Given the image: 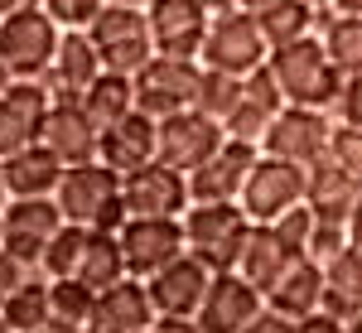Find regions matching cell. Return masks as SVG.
Masks as SVG:
<instances>
[{"label": "cell", "instance_id": "f907efd6", "mask_svg": "<svg viewBox=\"0 0 362 333\" xmlns=\"http://www.w3.org/2000/svg\"><path fill=\"white\" fill-rule=\"evenodd\" d=\"M338 15H362V0H334Z\"/></svg>", "mask_w": 362, "mask_h": 333}, {"label": "cell", "instance_id": "7bdbcfd3", "mask_svg": "<svg viewBox=\"0 0 362 333\" xmlns=\"http://www.w3.org/2000/svg\"><path fill=\"white\" fill-rule=\"evenodd\" d=\"M29 276H34V271H29L20 256L0 251V309H5V300H10V295H15V290H20V285H25Z\"/></svg>", "mask_w": 362, "mask_h": 333}, {"label": "cell", "instance_id": "816d5d0a", "mask_svg": "<svg viewBox=\"0 0 362 333\" xmlns=\"http://www.w3.org/2000/svg\"><path fill=\"white\" fill-rule=\"evenodd\" d=\"M34 333H83V329H68V324H54V319H49L44 329H34Z\"/></svg>", "mask_w": 362, "mask_h": 333}, {"label": "cell", "instance_id": "8fae6325", "mask_svg": "<svg viewBox=\"0 0 362 333\" xmlns=\"http://www.w3.org/2000/svg\"><path fill=\"white\" fill-rule=\"evenodd\" d=\"M63 222L68 218H63L58 198H10L5 203V251L20 256L29 271H39L44 247L58 237Z\"/></svg>", "mask_w": 362, "mask_h": 333}, {"label": "cell", "instance_id": "30bf717a", "mask_svg": "<svg viewBox=\"0 0 362 333\" xmlns=\"http://www.w3.org/2000/svg\"><path fill=\"white\" fill-rule=\"evenodd\" d=\"M305 203V169L285 165L276 155H261L256 169H251L247 189H242V208H247L251 222H276L285 218L290 208Z\"/></svg>", "mask_w": 362, "mask_h": 333}, {"label": "cell", "instance_id": "e0dca14e", "mask_svg": "<svg viewBox=\"0 0 362 333\" xmlns=\"http://www.w3.org/2000/svg\"><path fill=\"white\" fill-rule=\"evenodd\" d=\"M102 73H107V68H102L97 44L87 39V29H63L58 54H54V68L44 73V87H49L54 102H78Z\"/></svg>", "mask_w": 362, "mask_h": 333}, {"label": "cell", "instance_id": "52a82bcc", "mask_svg": "<svg viewBox=\"0 0 362 333\" xmlns=\"http://www.w3.org/2000/svg\"><path fill=\"white\" fill-rule=\"evenodd\" d=\"M329 140H334V116L329 111H314V107H285L276 111L271 131L261 140V155H276L285 165H319L329 155Z\"/></svg>", "mask_w": 362, "mask_h": 333}, {"label": "cell", "instance_id": "ee69618b", "mask_svg": "<svg viewBox=\"0 0 362 333\" xmlns=\"http://www.w3.org/2000/svg\"><path fill=\"white\" fill-rule=\"evenodd\" d=\"M247 333H295V319H285V314H276V309L266 305L256 319L247 324Z\"/></svg>", "mask_w": 362, "mask_h": 333}, {"label": "cell", "instance_id": "4dcf8cb0", "mask_svg": "<svg viewBox=\"0 0 362 333\" xmlns=\"http://www.w3.org/2000/svg\"><path fill=\"white\" fill-rule=\"evenodd\" d=\"M78 280L92 285V290H107L116 280H126V256H121V237L112 232H87V247H83V266H78Z\"/></svg>", "mask_w": 362, "mask_h": 333}, {"label": "cell", "instance_id": "3957f363", "mask_svg": "<svg viewBox=\"0 0 362 333\" xmlns=\"http://www.w3.org/2000/svg\"><path fill=\"white\" fill-rule=\"evenodd\" d=\"M58 39H63V29L54 25L49 10L5 15V25H0V63L10 68L15 83H44V73L54 68Z\"/></svg>", "mask_w": 362, "mask_h": 333}, {"label": "cell", "instance_id": "f5cc1de1", "mask_svg": "<svg viewBox=\"0 0 362 333\" xmlns=\"http://www.w3.org/2000/svg\"><path fill=\"white\" fill-rule=\"evenodd\" d=\"M10 83H15V78H10V68H5V63H0V97H5V92H10Z\"/></svg>", "mask_w": 362, "mask_h": 333}, {"label": "cell", "instance_id": "681fc988", "mask_svg": "<svg viewBox=\"0 0 362 333\" xmlns=\"http://www.w3.org/2000/svg\"><path fill=\"white\" fill-rule=\"evenodd\" d=\"M203 10L208 15H232V10H242V0H203Z\"/></svg>", "mask_w": 362, "mask_h": 333}, {"label": "cell", "instance_id": "f1b7e54d", "mask_svg": "<svg viewBox=\"0 0 362 333\" xmlns=\"http://www.w3.org/2000/svg\"><path fill=\"white\" fill-rule=\"evenodd\" d=\"M314 34L324 39L338 73H362V15H338L334 5L314 10Z\"/></svg>", "mask_w": 362, "mask_h": 333}, {"label": "cell", "instance_id": "11a10c76", "mask_svg": "<svg viewBox=\"0 0 362 333\" xmlns=\"http://www.w3.org/2000/svg\"><path fill=\"white\" fill-rule=\"evenodd\" d=\"M10 203V189H5V160H0V208Z\"/></svg>", "mask_w": 362, "mask_h": 333}, {"label": "cell", "instance_id": "ba28073f", "mask_svg": "<svg viewBox=\"0 0 362 333\" xmlns=\"http://www.w3.org/2000/svg\"><path fill=\"white\" fill-rule=\"evenodd\" d=\"M121 198H126L131 218H184V213L194 208L189 174L165 165V160H150L145 169L126 174V179H121Z\"/></svg>", "mask_w": 362, "mask_h": 333}, {"label": "cell", "instance_id": "cb8c5ba5", "mask_svg": "<svg viewBox=\"0 0 362 333\" xmlns=\"http://www.w3.org/2000/svg\"><path fill=\"white\" fill-rule=\"evenodd\" d=\"M63 174H68V165L39 140V145L5 160V189H10V198H54Z\"/></svg>", "mask_w": 362, "mask_h": 333}, {"label": "cell", "instance_id": "4316f807", "mask_svg": "<svg viewBox=\"0 0 362 333\" xmlns=\"http://www.w3.org/2000/svg\"><path fill=\"white\" fill-rule=\"evenodd\" d=\"M324 314L334 319H353L362 314V251L343 247L334 261H324Z\"/></svg>", "mask_w": 362, "mask_h": 333}, {"label": "cell", "instance_id": "d4e9b609", "mask_svg": "<svg viewBox=\"0 0 362 333\" xmlns=\"http://www.w3.org/2000/svg\"><path fill=\"white\" fill-rule=\"evenodd\" d=\"M266 305L276 309V314H285V319H309V314H319L324 309V266L319 261H295L285 276H280V285L266 295Z\"/></svg>", "mask_w": 362, "mask_h": 333}, {"label": "cell", "instance_id": "94428289", "mask_svg": "<svg viewBox=\"0 0 362 333\" xmlns=\"http://www.w3.org/2000/svg\"><path fill=\"white\" fill-rule=\"evenodd\" d=\"M0 333H15V329H10V324H5V314H0Z\"/></svg>", "mask_w": 362, "mask_h": 333}, {"label": "cell", "instance_id": "277c9868", "mask_svg": "<svg viewBox=\"0 0 362 333\" xmlns=\"http://www.w3.org/2000/svg\"><path fill=\"white\" fill-rule=\"evenodd\" d=\"M87 39L97 44L102 68L121 73V78H136L140 68L155 58L150 20H145V10H131V5H102V15L87 25Z\"/></svg>", "mask_w": 362, "mask_h": 333}, {"label": "cell", "instance_id": "ab89813d", "mask_svg": "<svg viewBox=\"0 0 362 333\" xmlns=\"http://www.w3.org/2000/svg\"><path fill=\"white\" fill-rule=\"evenodd\" d=\"M329 116H334V126L362 131V73H343V92H338L334 107H329Z\"/></svg>", "mask_w": 362, "mask_h": 333}, {"label": "cell", "instance_id": "603a6c76", "mask_svg": "<svg viewBox=\"0 0 362 333\" xmlns=\"http://www.w3.org/2000/svg\"><path fill=\"white\" fill-rule=\"evenodd\" d=\"M295 261H305V256L290 247L271 222H256V227H251V237H247V251H242V266H237V271H242L261 295H271V290L280 285V276H285Z\"/></svg>", "mask_w": 362, "mask_h": 333}, {"label": "cell", "instance_id": "6da1fadb", "mask_svg": "<svg viewBox=\"0 0 362 333\" xmlns=\"http://www.w3.org/2000/svg\"><path fill=\"white\" fill-rule=\"evenodd\" d=\"M251 227L256 222L247 218L242 203H194L184 213V242H189V256L194 261H203L213 276H223V271H237L242 266Z\"/></svg>", "mask_w": 362, "mask_h": 333}, {"label": "cell", "instance_id": "83f0119b", "mask_svg": "<svg viewBox=\"0 0 362 333\" xmlns=\"http://www.w3.org/2000/svg\"><path fill=\"white\" fill-rule=\"evenodd\" d=\"M78 107H83L87 121L107 136L112 126H121V121L136 111V83H131V78H121V73H102V78L78 97Z\"/></svg>", "mask_w": 362, "mask_h": 333}, {"label": "cell", "instance_id": "74e56055", "mask_svg": "<svg viewBox=\"0 0 362 333\" xmlns=\"http://www.w3.org/2000/svg\"><path fill=\"white\" fill-rule=\"evenodd\" d=\"M242 92H247V102L266 107L271 116H276V111H285V92H280V83H276V68H271V58H266L261 68H251L247 78H242Z\"/></svg>", "mask_w": 362, "mask_h": 333}, {"label": "cell", "instance_id": "d590c367", "mask_svg": "<svg viewBox=\"0 0 362 333\" xmlns=\"http://www.w3.org/2000/svg\"><path fill=\"white\" fill-rule=\"evenodd\" d=\"M271 121H276V116H271L266 107H256V102H247V97H242V102H237V111L223 121V136L261 150V140H266V131H271Z\"/></svg>", "mask_w": 362, "mask_h": 333}, {"label": "cell", "instance_id": "7dc6e473", "mask_svg": "<svg viewBox=\"0 0 362 333\" xmlns=\"http://www.w3.org/2000/svg\"><path fill=\"white\" fill-rule=\"evenodd\" d=\"M348 247L362 251V198L353 203V213H348Z\"/></svg>", "mask_w": 362, "mask_h": 333}, {"label": "cell", "instance_id": "1f68e13d", "mask_svg": "<svg viewBox=\"0 0 362 333\" xmlns=\"http://www.w3.org/2000/svg\"><path fill=\"white\" fill-rule=\"evenodd\" d=\"M0 314H5V324H10L15 333L44 329V324L54 319V305H49V276H44V271H34V276H29L25 285L5 300V309H0Z\"/></svg>", "mask_w": 362, "mask_h": 333}, {"label": "cell", "instance_id": "f6af8a7d", "mask_svg": "<svg viewBox=\"0 0 362 333\" xmlns=\"http://www.w3.org/2000/svg\"><path fill=\"white\" fill-rule=\"evenodd\" d=\"M295 333H348V324L319 309V314H309V319H300V324H295Z\"/></svg>", "mask_w": 362, "mask_h": 333}, {"label": "cell", "instance_id": "9a60e30c", "mask_svg": "<svg viewBox=\"0 0 362 333\" xmlns=\"http://www.w3.org/2000/svg\"><path fill=\"white\" fill-rule=\"evenodd\" d=\"M49 107H54V97L44 83H10V92L0 97V160L44 140Z\"/></svg>", "mask_w": 362, "mask_h": 333}, {"label": "cell", "instance_id": "ffe728a7", "mask_svg": "<svg viewBox=\"0 0 362 333\" xmlns=\"http://www.w3.org/2000/svg\"><path fill=\"white\" fill-rule=\"evenodd\" d=\"M107 169H116L121 179L145 169L150 160H160V121L145 116V111H131L121 126H112L102 136V155H97Z\"/></svg>", "mask_w": 362, "mask_h": 333}, {"label": "cell", "instance_id": "8d00e7d4", "mask_svg": "<svg viewBox=\"0 0 362 333\" xmlns=\"http://www.w3.org/2000/svg\"><path fill=\"white\" fill-rule=\"evenodd\" d=\"M348 247V218H329V213H314V232H309V261H334L338 251Z\"/></svg>", "mask_w": 362, "mask_h": 333}, {"label": "cell", "instance_id": "ac0fdd59", "mask_svg": "<svg viewBox=\"0 0 362 333\" xmlns=\"http://www.w3.org/2000/svg\"><path fill=\"white\" fill-rule=\"evenodd\" d=\"M208 285H213V271L203 261H194L189 251L179 261H169L160 276L145 280V290L155 300V314H165V319H194L203 295H208Z\"/></svg>", "mask_w": 362, "mask_h": 333}, {"label": "cell", "instance_id": "9f6ffc18", "mask_svg": "<svg viewBox=\"0 0 362 333\" xmlns=\"http://www.w3.org/2000/svg\"><path fill=\"white\" fill-rule=\"evenodd\" d=\"M348 333H362V314H353V319H348Z\"/></svg>", "mask_w": 362, "mask_h": 333}, {"label": "cell", "instance_id": "8992f818", "mask_svg": "<svg viewBox=\"0 0 362 333\" xmlns=\"http://www.w3.org/2000/svg\"><path fill=\"white\" fill-rule=\"evenodd\" d=\"M266 58H271V49H266V39H261L251 10L213 15L208 39H203V54H198L203 68H218V73H232V78H247L251 68H261Z\"/></svg>", "mask_w": 362, "mask_h": 333}, {"label": "cell", "instance_id": "44dd1931", "mask_svg": "<svg viewBox=\"0 0 362 333\" xmlns=\"http://www.w3.org/2000/svg\"><path fill=\"white\" fill-rule=\"evenodd\" d=\"M44 145L54 150L63 165H92L102 155V131L87 121V111L78 102H54L49 121H44Z\"/></svg>", "mask_w": 362, "mask_h": 333}, {"label": "cell", "instance_id": "91938a15", "mask_svg": "<svg viewBox=\"0 0 362 333\" xmlns=\"http://www.w3.org/2000/svg\"><path fill=\"white\" fill-rule=\"evenodd\" d=\"M305 5H314V10H319V5H334V0H305Z\"/></svg>", "mask_w": 362, "mask_h": 333}, {"label": "cell", "instance_id": "6125c7cd", "mask_svg": "<svg viewBox=\"0 0 362 333\" xmlns=\"http://www.w3.org/2000/svg\"><path fill=\"white\" fill-rule=\"evenodd\" d=\"M0 25H5V15H0Z\"/></svg>", "mask_w": 362, "mask_h": 333}, {"label": "cell", "instance_id": "f546056e", "mask_svg": "<svg viewBox=\"0 0 362 333\" xmlns=\"http://www.w3.org/2000/svg\"><path fill=\"white\" fill-rule=\"evenodd\" d=\"M251 15H256V29H261L271 54L314 34V5H305V0H271V5H261Z\"/></svg>", "mask_w": 362, "mask_h": 333}, {"label": "cell", "instance_id": "5bb4252c", "mask_svg": "<svg viewBox=\"0 0 362 333\" xmlns=\"http://www.w3.org/2000/svg\"><path fill=\"white\" fill-rule=\"evenodd\" d=\"M266 309V295L251 285L242 271H223L213 276L203 305H198V329L203 333H247V324Z\"/></svg>", "mask_w": 362, "mask_h": 333}, {"label": "cell", "instance_id": "d6a6232c", "mask_svg": "<svg viewBox=\"0 0 362 333\" xmlns=\"http://www.w3.org/2000/svg\"><path fill=\"white\" fill-rule=\"evenodd\" d=\"M97 295H102V290L83 285L78 276H68V280H49V305H54V324H68V329H87V324H92V314H97Z\"/></svg>", "mask_w": 362, "mask_h": 333}, {"label": "cell", "instance_id": "5b68a950", "mask_svg": "<svg viewBox=\"0 0 362 333\" xmlns=\"http://www.w3.org/2000/svg\"><path fill=\"white\" fill-rule=\"evenodd\" d=\"M198 78H203V63H198V58L155 54L136 78H131V83H136V111L155 116V121H165L174 111H189L194 97H198Z\"/></svg>", "mask_w": 362, "mask_h": 333}, {"label": "cell", "instance_id": "7a4b0ae2", "mask_svg": "<svg viewBox=\"0 0 362 333\" xmlns=\"http://www.w3.org/2000/svg\"><path fill=\"white\" fill-rule=\"evenodd\" d=\"M271 68H276V83L285 92V107H314V111H329L343 92V73L338 63L329 58L324 39L309 34L290 49H276L271 54Z\"/></svg>", "mask_w": 362, "mask_h": 333}, {"label": "cell", "instance_id": "7402d4cb", "mask_svg": "<svg viewBox=\"0 0 362 333\" xmlns=\"http://www.w3.org/2000/svg\"><path fill=\"white\" fill-rule=\"evenodd\" d=\"M155 319H160L155 314V300H150L145 280H136V276L107 285L97 295V314H92V324L107 329V333H145Z\"/></svg>", "mask_w": 362, "mask_h": 333}, {"label": "cell", "instance_id": "484cf974", "mask_svg": "<svg viewBox=\"0 0 362 333\" xmlns=\"http://www.w3.org/2000/svg\"><path fill=\"white\" fill-rule=\"evenodd\" d=\"M362 198V179H353L348 169H338L329 155L319 165L305 169V203L314 213H329V218H348L353 203Z\"/></svg>", "mask_w": 362, "mask_h": 333}, {"label": "cell", "instance_id": "f35d334b", "mask_svg": "<svg viewBox=\"0 0 362 333\" xmlns=\"http://www.w3.org/2000/svg\"><path fill=\"white\" fill-rule=\"evenodd\" d=\"M107 0H44V10L54 15L58 29H87L97 15H102Z\"/></svg>", "mask_w": 362, "mask_h": 333}, {"label": "cell", "instance_id": "7c38bea8", "mask_svg": "<svg viewBox=\"0 0 362 333\" xmlns=\"http://www.w3.org/2000/svg\"><path fill=\"white\" fill-rule=\"evenodd\" d=\"M223 121H213V116H203L198 107L189 111H174L160 121V160L174 169H184V174H194L198 165H208L218 150H223Z\"/></svg>", "mask_w": 362, "mask_h": 333}, {"label": "cell", "instance_id": "836d02e7", "mask_svg": "<svg viewBox=\"0 0 362 333\" xmlns=\"http://www.w3.org/2000/svg\"><path fill=\"white\" fill-rule=\"evenodd\" d=\"M87 232L92 227H78V222H63L58 227V237L44 247V261H39V271L49 280H68L78 276V266H83V247H87Z\"/></svg>", "mask_w": 362, "mask_h": 333}, {"label": "cell", "instance_id": "9c48e42d", "mask_svg": "<svg viewBox=\"0 0 362 333\" xmlns=\"http://www.w3.org/2000/svg\"><path fill=\"white\" fill-rule=\"evenodd\" d=\"M184 251H189V242H184V218H131L121 227L126 276H136V280L160 276L169 261H179Z\"/></svg>", "mask_w": 362, "mask_h": 333}, {"label": "cell", "instance_id": "4fadbf2b", "mask_svg": "<svg viewBox=\"0 0 362 333\" xmlns=\"http://www.w3.org/2000/svg\"><path fill=\"white\" fill-rule=\"evenodd\" d=\"M145 20H150L155 54L165 58H198L203 39H208V25H213L203 0H150Z\"/></svg>", "mask_w": 362, "mask_h": 333}, {"label": "cell", "instance_id": "bcb514c9", "mask_svg": "<svg viewBox=\"0 0 362 333\" xmlns=\"http://www.w3.org/2000/svg\"><path fill=\"white\" fill-rule=\"evenodd\" d=\"M145 333H203V329H198V319H165V314H160Z\"/></svg>", "mask_w": 362, "mask_h": 333}, {"label": "cell", "instance_id": "680465c9", "mask_svg": "<svg viewBox=\"0 0 362 333\" xmlns=\"http://www.w3.org/2000/svg\"><path fill=\"white\" fill-rule=\"evenodd\" d=\"M0 251H5V208H0Z\"/></svg>", "mask_w": 362, "mask_h": 333}, {"label": "cell", "instance_id": "c3c4849f", "mask_svg": "<svg viewBox=\"0 0 362 333\" xmlns=\"http://www.w3.org/2000/svg\"><path fill=\"white\" fill-rule=\"evenodd\" d=\"M20 10H44V0H0V15H20Z\"/></svg>", "mask_w": 362, "mask_h": 333}, {"label": "cell", "instance_id": "2e32d148", "mask_svg": "<svg viewBox=\"0 0 362 333\" xmlns=\"http://www.w3.org/2000/svg\"><path fill=\"white\" fill-rule=\"evenodd\" d=\"M256 160H261L256 145L223 140V150H218L208 165H198L194 174H189V194H194V203H242V189H247Z\"/></svg>", "mask_w": 362, "mask_h": 333}, {"label": "cell", "instance_id": "60d3db41", "mask_svg": "<svg viewBox=\"0 0 362 333\" xmlns=\"http://www.w3.org/2000/svg\"><path fill=\"white\" fill-rule=\"evenodd\" d=\"M329 160H334L338 169H348L353 179H362V131H353V126H334Z\"/></svg>", "mask_w": 362, "mask_h": 333}, {"label": "cell", "instance_id": "b9f144b4", "mask_svg": "<svg viewBox=\"0 0 362 333\" xmlns=\"http://www.w3.org/2000/svg\"><path fill=\"white\" fill-rule=\"evenodd\" d=\"M271 227H276L280 237H285L290 247L305 256V251H309V232H314V208H309V203H300V208H290L285 218H276Z\"/></svg>", "mask_w": 362, "mask_h": 333}, {"label": "cell", "instance_id": "6f0895ef", "mask_svg": "<svg viewBox=\"0 0 362 333\" xmlns=\"http://www.w3.org/2000/svg\"><path fill=\"white\" fill-rule=\"evenodd\" d=\"M261 5H271V0H242V10H261Z\"/></svg>", "mask_w": 362, "mask_h": 333}, {"label": "cell", "instance_id": "db71d44e", "mask_svg": "<svg viewBox=\"0 0 362 333\" xmlns=\"http://www.w3.org/2000/svg\"><path fill=\"white\" fill-rule=\"evenodd\" d=\"M107 5H131V10H150V0H107Z\"/></svg>", "mask_w": 362, "mask_h": 333}, {"label": "cell", "instance_id": "d6986e66", "mask_svg": "<svg viewBox=\"0 0 362 333\" xmlns=\"http://www.w3.org/2000/svg\"><path fill=\"white\" fill-rule=\"evenodd\" d=\"M121 194V174L107 169L102 160H92V165H73L63 174V184H58V208H63V218L78 222V227H92V218L107 208V198Z\"/></svg>", "mask_w": 362, "mask_h": 333}, {"label": "cell", "instance_id": "e575fe53", "mask_svg": "<svg viewBox=\"0 0 362 333\" xmlns=\"http://www.w3.org/2000/svg\"><path fill=\"white\" fill-rule=\"evenodd\" d=\"M247 92H242V78H232V73H218V68H203V78H198V97L194 107L203 116H213V121H227L237 102H242Z\"/></svg>", "mask_w": 362, "mask_h": 333}]
</instances>
